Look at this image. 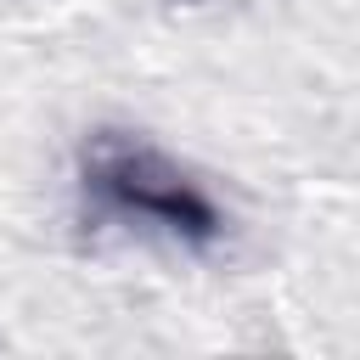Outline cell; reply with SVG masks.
I'll return each mask as SVG.
<instances>
[{
	"label": "cell",
	"mask_w": 360,
	"mask_h": 360,
	"mask_svg": "<svg viewBox=\"0 0 360 360\" xmlns=\"http://www.w3.org/2000/svg\"><path fill=\"white\" fill-rule=\"evenodd\" d=\"M79 186H84L90 208L118 214V219L158 225V231H169V236H180L191 248H208L225 231L219 202L169 152H158L152 141H135L124 129H96L84 141Z\"/></svg>",
	"instance_id": "6da1fadb"
}]
</instances>
